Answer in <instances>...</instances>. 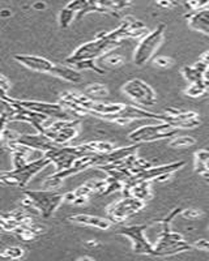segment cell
Segmentation results:
<instances>
[{"label":"cell","mask_w":209,"mask_h":261,"mask_svg":"<svg viewBox=\"0 0 209 261\" xmlns=\"http://www.w3.org/2000/svg\"><path fill=\"white\" fill-rule=\"evenodd\" d=\"M25 255V249L22 247H8L3 249V252L0 253V257L7 258V260H18L22 258Z\"/></svg>","instance_id":"27"},{"label":"cell","mask_w":209,"mask_h":261,"mask_svg":"<svg viewBox=\"0 0 209 261\" xmlns=\"http://www.w3.org/2000/svg\"><path fill=\"white\" fill-rule=\"evenodd\" d=\"M15 60L20 63L21 65L27 67L28 69L39 73H48L51 74L53 69L55 67V63L51 60L46 59L39 55H27V54H21V55H15Z\"/></svg>","instance_id":"13"},{"label":"cell","mask_w":209,"mask_h":261,"mask_svg":"<svg viewBox=\"0 0 209 261\" xmlns=\"http://www.w3.org/2000/svg\"><path fill=\"white\" fill-rule=\"evenodd\" d=\"M209 4V0H186L185 7L187 11H199V9L206 8V6Z\"/></svg>","instance_id":"32"},{"label":"cell","mask_w":209,"mask_h":261,"mask_svg":"<svg viewBox=\"0 0 209 261\" xmlns=\"http://www.w3.org/2000/svg\"><path fill=\"white\" fill-rule=\"evenodd\" d=\"M180 216L186 220H197V218H200L203 217V212L200 209H196V208H188V209H183Z\"/></svg>","instance_id":"33"},{"label":"cell","mask_w":209,"mask_h":261,"mask_svg":"<svg viewBox=\"0 0 209 261\" xmlns=\"http://www.w3.org/2000/svg\"><path fill=\"white\" fill-rule=\"evenodd\" d=\"M165 30H166V25L160 24L153 32L148 33L140 39L138 47L135 48L134 53L135 64L144 65L154 57L155 51L159 50L164 42Z\"/></svg>","instance_id":"7"},{"label":"cell","mask_w":209,"mask_h":261,"mask_svg":"<svg viewBox=\"0 0 209 261\" xmlns=\"http://www.w3.org/2000/svg\"><path fill=\"white\" fill-rule=\"evenodd\" d=\"M155 4L164 9H173L176 6V3L173 0H155Z\"/></svg>","instance_id":"37"},{"label":"cell","mask_w":209,"mask_h":261,"mask_svg":"<svg viewBox=\"0 0 209 261\" xmlns=\"http://www.w3.org/2000/svg\"><path fill=\"white\" fill-rule=\"evenodd\" d=\"M18 105L25 109H29L36 113L47 115L48 118L55 119H68L69 113L60 103H50V102L42 101H29V99H16Z\"/></svg>","instance_id":"11"},{"label":"cell","mask_w":209,"mask_h":261,"mask_svg":"<svg viewBox=\"0 0 209 261\" xmlns=\"http://www.w3.org/2000/svg\"><path fill=\"white\" fill-rule=\"evenodd\" d=\"M53 76H57V77L62 79L64 81H68V83L79 84L84 80L83 74L80 73V71L68 64H55L54 69L51 72Z\"/></svg>","instance_id":"20"},{"label":"cell","mask_w":209,"mask_h":261,"mask_svg":"<svg viewBox=\"0 0 209 261\" xmlns=\"http://www.w3.org/2000/svg\"><path fill=\"white\" fill-rule=\"evenodd\" d=\"M145 204V201L135 196H124L108 206L106 216L113 223H123L143 211Z\"/></svg>","instance_id":"8"},{"label":"cell","mask_w":209,"mask_h":261,"mask_svg":"<svg viewBox=\"0 0 209 261\" xmlns=\"http://www.w3.org/2000/svg\"><path fill=\"white\" fill-rule=\"evenodd\" d=\"M16 143L27 145L32 149H36V150L43 151V153H46V151H48L50 149H53L57 145L53 140L48 139V137L46 136L45 134H42V132H38V134L36 135H21Z\"/></svg>","instance_id":"15"},{"label":"cell","mask_w":209,"mask_h":261,"mask_svg":"<svg viewBox=\"0 0 209 261\" xmlns=\"http://www.w3.org/2000/svg\"><path fill=\"white\" fill-rule=\"evenodd\" d=\"M0 88H2V93H6V94L11 89V80L3 73L0 74Z\"/></svg>","instance_id":"35"},{"label":"cell","mask_w":209,"mask_h":261,"mask_svg":"<svg viewBox=\"0 0 209 261\" xmlns=\"http://www.w3.org/2000/svg\"><path fill=\"white\" fill-rule=\"evenodd\" d=\"M201 60H203V62H205L206 64L209 65V51H206V53H204L203 55H201V58H200Z\"/></svg>","instance_id":"43"},{"label":"cell","mask_w":209,"mask_h":261,"mask_svg":"<svg viewBox=\"0 0 209 261\" xmlns=\"http://www.w3.org/2000/svg\"><path fill=\"white\" fill-rule=\"evenodd\" d=\"M109 90L103 84H92L85 89V94L89 95L90 98L93 97H104L108 95Z\"/></svg>","instance_id":"29"},{"label":"cell","mask_w":209,"mask_h":261,"mask_svg":"<svg viewBox=\"0 0 209 261\" xmlns=\"http://www.w3.org/2000/svg\"><path fill=\"white\" fill-rule=\"evenodd\" d=\"M205 93H208V86L205 85V83H192L187 86V89L185 90V94L187 97L191 98H197L204 95Z\"/></svg>","instance_id":"24"},{"label":"cell","mask_w":209,"mask_h":261,"mask_svg":"<svg viewBox=\"0 0 209 261\" xmlns=\"http://www.w3.org/2000/svg\"><path fill=\"white\" fill-rule=\"evenodd\" d=\"M204 83H205V85L208 86V90H209V67L206 68L205 73H204Z\"/></svg>","instance_id":"42"},{"label":"cell","mask_w":209,"mask_h":261,"mask_svg":"<svg viewBox=\"0 0 209 261\" xmlns=\"http://www.w3.org/2000/svg\"><path fill=\"white\" fill-rule=\"evenodd\" d=\"M88 154H92V151L88 148L87 143L77 146L55 145L54 148L45 153L46 157L51 161V165H55L57 171L68 169L75 163L76 160Z\"/></svg>","instance_id":"5"},{"label":"cell","mask_w":209,"mask_h":261,"mask_svg":"<svg viewBox=\"0 0 209 261\" xmlns=\"http://www.w3.org/2000/svg\"><path fill=\"white\" fill-rule=\"evenodd\" d=\"M186 165L185 161H178V162H171L167 165H161V166H150L149 169L144 170L140 174L132 175L128 181H152L157 180L162 175L166 174H174L175 171L182 169Z\"/></svg>","instance_id":"12"},{"label":"cell","mask_w":209,"mask_h":261,"mask_svg":"<svg viewBox=\"0 0 209 261\" xmlns=\"http://www.w3.org/2000/svg\"><path fill=\"white\" fill-rule=\"evenodd\" d=\"M68 221L72 223L81 226H90V227H97L99 230H109L113 226V222L106 218H102L98 216H92V214H75V216L68 217Z\"/></svg>","instance_id":"16"},{"label":"cell","mask_w":209,"mask_h":261,"mask_svg":"<svg viewBox=\"0 0 209 261\" xmlns=\"http://www.w3.org/2000/svg\"><path fill=\"white\" fill-rule=\"evenodd\" d=\"M209 65L203 60H197L194 65H186L182 69L183 77L188 81L190 84L192 83H203L204 81V73H205L206 68Z\"/></svg>","instance_id":"19"},{"label":"cell","mask_w":209,"mask_h":261,"mask_svg":"<svg viewBox=\"0 0 209 261\" xmlns=\"http://www.w3.org/2000/svg\"><path fill=\"white\" fill-rule=\"evenodd\" d=\"M79 130H80V122L77 120H73L69 125H67L66 128H63L62 130L57 132L55 135L51 136V140L54 141L57 145H68L72 140H75L79 135Z\"/></svg>","instance_id":"21"},{"label":"cell","mask_w":209,"mask_h":261,"mask_svg":"<svg viewBox=\"0 0 209 261\" xmlns=\"http://www.w3.org/2000/svg\"><path fill=\"white\" fill-rule=\"evenodd\" d=\"M196 144V140L191 136H178L174 137L170 141L169 145L171 148H190V146L195 145Z\"/></svg>","instance_id":"28"},{"label":"cell","mask_w":209,"mask_h":261,"mask_svg":"<svg viewBox=\"0 0 209 261\" xmlns=\"http://www.w3.org/2000/svg\"><path fill=\"white\" fill-rule=\"evenodd\" d=\"M152 63L154 67H159V68H170L174 62L173 59L169 57H157L153 58Z\"/></svg>","instance_id":"34"},{"label":"cell","mask_w":209,"mask_h":261,"mask_svg":"<svg viewBox=\"0 0 209 261\" xmlns=\"http://www.w3.org/2000/svg\"><path fill=\"white\" fill-rule=\"evenodd\" d=\"M33 8L36 9V11H43V9L47 8V6H46V3H43V2H38V3L33 4Z\"/></svg>","instance_id":"41"},{"label":"cell","mask_w":209,"mask_h":261,"mask_svg":"<svg viewBox=\"0 0 209 261\" xmlns=\"http://www.w3.org/2000/svg\"><path fill=\"white\" fill-rule=\"evenodd\" d=\"M97 3L103 9L104 13L119 17V13L122 11L131 7L132 0H97Z\"/></svg>","instance_id":"22"},{"label":"cell","mask_w":209,"mask_h":261,"mask_svg":"<svg viewBox=\"0 0 209 261\" xmlns=\"http://www.w3.org/2000/svg\"><path fill=\"white\" fill-rule=\"evenodd\" d=\"M182 208H175L166 218L161 221V234L154 246V256L157 257H169L182 252H188L195 248L194 244L185 241V237L179 232L171 231L170 225L176 216L182 213Z\"/></svg>","instance_id":"1"},{"label":"cell","mask_w":209,"mask_h":261,"mask_svg":"<svg viewBox=\"0 0 209 261\" xmlns=\"http://www.w3.org/2000/svg\"><path fill=\"white\" fill-rule=\"evenodd\" d=\"M24 195L29 197L33 204V208L43 218H48L53 216L60 205L64 202V193H60L58 190H45L43 188L42 191H24Z\"/></svg>","instance_id":"4"},{"label":"cell","mask_w":209,"mask_h":261,"mask_svg":"<svg viewBox=\"0 0 209 261\" xmlns=\"http://www.w3.org/2000/svg\"><path fill=\"white\" fill-rule=\"evenodd\" d=\"M120 45H122V42L114 41L113 38L109 37V33H99L93 41L79 46L68 58H66L64 63L71 65L76 62H80V60H96L97 58L103 57L110 51H113L114 48L119 47Z\"/></svg>","instance_id":"2"},{"label":"cell","mask_w":209,"mask_h":261,"mask_svg":"<svg viewBox=\"0 0 209 261\" xmlns=\"http://www.w3.org/2000/svg\"><path fill=\"white\" fill-rule=\"evenodd\" d=\"M186 18H187L188 27L191 29L209 36V8L194 11L186 15Z\"/></svg>","instance_id":"17"},{"label":"cell","mask_w":209,"mask_h":261,"mask_svg":"<svg viewBox=\"0 0 209 261\" xmlns=\"http://www.w3.org/2000/svg\"><path fill=\"white\" fill-rule=\"evenodd\" d=\"M139 148H140V144H134L131 146H124V148H115L110 153H106V154H97L96 169H98L99 166H104V165H110V163H117L120 162V161H124L129 155L136 154V151H138Z\"/></svg>","instance_id":"14"},{"label":"cell","mask_w":209,"mask_h":261,"mask_svg":"<svg viewBox=\"0 0 209 261\" xmlns=\"http://www.w3.org/2000/svg\"><path fill=\"white\" fill-rule=\"evenodd\" d=\"M75 11H72V9H69L68 7H66V8H63L62 11H60L59 13V27L62 28V29H67V28H69V25L72 24V21L75 20Z\"/></svg>","instance_id":"26"},{"label":"cell","mask_w":209,"mask_h":261,"mask_svg":"<svg viewBox=\"0 0 209 261\" xmlns=\"http://www.w3.org/2000/svg\"><path fill=\"white\" fill-rule=\"evenodd\" d=\"M87 145L92 151V154H106L115 149L114 144L109 143V141H89L87 143Z\"/></svg>","instance_id":"23"},{"label":"cell","mask_w":209,"mask_h":261,"mask_svg":"<svg viewBox=\"0 0 209 261\" xmlns=\"http://www.w3.org/2000/svg\"><path fill=\"white\" fill-rule=\"evenodd\" d=\"M76 199H77V195H76L75 191H69V192L64 193V201H66V202L73 204Z\"/></svg>","instance_id":"38"},{"label":"cell","mask_w":209,"mask_h":261,"mask_svg":"<svg viewBox=\"0 0 209 261\" xmlns=\"http://www.w3.org/2000/svg\"><path fill=\"white\" fill-rule=\"evenodd\" d=\"M84 244H85V247H88V248H96V247H99L98 241H96V239H92V241L85 242Z\"/></svg>","instance_id":"40"},{"label":"cell","mask_w":209,"mask_h":261,"mask_svg":"<svg viewBox=\"0 0 209 261\" xmlns=\"http://www.w3.org/2000/svg\"><path fill=\"white\" fill-rule=\"evenodd\" d=\"M71 67L79 69V71H81V69H89V71H94L96 73H98V74H103L104 72H106L103 68L98 67V65L94 63V60H92V59L80 60V62H76V63H73V64H71Z\"/></svg>","instance_id":"25"},{"label":"cell","mask_w":209,"mask_h":261,"mask_svg":"<svg viewBox=\"0 0 209 261\" xmlns=\"http://www.w3.org/2000/svg\"><path fill=\"white\" fill-rule=\"evenodd\" d=\"M208 93H209V90H208Z\"/></svg>","instance_id":"46"},{"label":"cell","mask_w":209,"mask_h":261,"mask_svg":"<svg viewBox=\"0 0 209 261\" xmlns=\"http://www.w3.org/2000/svg\"><path fill=\"white\" fill-rule=\"evenodd\" d=\"M194 247L199 251H205V252H209V241L208 239H199L194 243Z\"/></svg>","instance_id":"36"},{"label":"cell","mask_w":209,"mask_h":261,"mask_svg":"<svg viewBox=\"0 0 209 261\" xmlns=\"http://www.w3.org/2000/svg\"><path fill=\"white\" fill-rule=\"evenodd\" d=\"M148 225H132L120 228L118 234L128 238L132 243V249L136 255L154 256V246L145 238L144 232Z\"/></svg>","instance_id":"10"},{"label":"cell","mask_w":209,"mask_h":261,"mask_svg":"<svg viewBox=\"0 0 209 261\" xmlns=\"http://www.w3.org/2000/svg\"><path fill=\"white\" fill-rule=\"evenodd\" d=\"M122 92L135 103L141 106H153L157 103V94L150 85L141 79H132L122 86Z\"/></svg>","instance_id":"9"},{"label":"cell","mask_w":209,"mask_h":261,"mask_svg":"<svg viewBox=\"0 0 209 261\" xmlns=\"http://www.w3.org/2000/svg\"><path fill=\"white\" fill-rule=\"evenodd\" d=\"M2 145H7V144L9 143H15V141H17L18 137L21 136V134H18V132H16V130L11 129V128L8 127H2Z\"/></svg>","instance_id":"30"},{"label":"cell","mask_w":209,"mask_h":261,"mask_svg":"<svg viewBox=\"0 0 209 261\" xmlns=\"http://www.w3.org/2000/svg\"><path fill=\"white\" fill-rule=\"evenodd\" d=\"M48 165H51V161L46 155H43L42 158L32 161L24 166L13 167L9 171H2L0 179L4 184L11 186V187L25 188L29 184V181Z\"/></svg>","instance_id":"3"},{"label":"cell","mask_w":209,"mask_h":261,"mask_svg":"<svg viewBox=\"0 0 209 261\" xmlns=\"http://www.w3.org/2000/svg\"><path fill=\"white\" fill-rule=\"evenodd\" d=\"M11 15H12V13H11L9 9H3V11H2V17H11Z\"/></svg>","instance_id":"44"},{"label":"cell","mask_w":209,"mask_h":261,"mask_svg":"<svg viewBox=\"0 0 209 261\" xmlns=\"http://www.w3.org/2000/svg\"><path fill=\"white\" fill-rule=\"evenodd\" d=\"M103 64L109 65L111 68H118V67H122L124 64V58L122 55H118V54H106L103 57Z\"/></svg>","instance_id":"31"},{"label":"cell","mask_w":209,"mask_h":261,"mask_svg":"<svg viewBox=\"0 0 209 261\" xmlns=\"http://www.w3.org/2000/svg\"><path fill=\"white\" fill-rule=\"evenodd\" d=\"M67 7L72 11L77 12V18H81L83 16L93 12L104 13L103 9L97 3V0H72L67 4Z\"/></svg>","instance_id":"18"},{"label":"cell","mask_w":209,"mask_h":261,"mask_svg":"<svg viewBox=\"0 0 209 261\" xmlns=\"http://www.w3.org/2000/svg\"><path fill=\"white\" fill-rule=\"evenodd\" d=\"M88 200H89V197H85V196H77V199L75 200L73 205H84V204H87Z\"/></svg>","instance_id":"39"},{"label":"cell","mask_w":209,"mask_h":261,"mask_svg":"<svg viewBox=\"0 0 209 261\" xmlns=\"http://www.w3.org/2000/svg\"><path fill=\"white\" fill-rule=\"evenodd\" d=\"M79 261L81 260H89V261H93L94 260V257H92V256H80V257H77Z\"/></svg>","instance_id":"45"},{"label":"cell","mask_w":209,"mask_h":261,"mask_svg":"<svg viewBox=\"0 0 209 261\" xmlns=\"http://www.w3.org/2000/svg\"><path fill=\"white\" fill-rule=\"evenodd\" d=\"M176 134H178V128L174 127L171 123L160 122L159 124L143 125L136 128L128 135V139L132 144L153 143V141L173 137Z\"/></svg>","instance_id":"6"}]
</instances>
